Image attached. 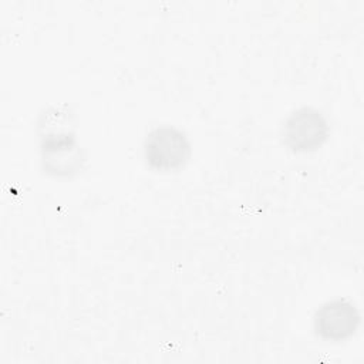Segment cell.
Returning <instances> with one entry per match:
<instances>
[{
  "label": "cell",
  "instance_id": "cell-1",
  "mask_svg": "<svg viewBox=\"0 0 364 364\" xmlns=\"http://www.w3.org/2000/svg\"><path fill=\"white\" fill-rule=\"evenodd\" d=\"M71 114L63 108H48L41 114L40 156L43 169L53 176H71L81 171L82 148L71 131Z\"/></svg>",
  "mask_w": 364,
  "mask_h": 364
},
{
  "label": "cell",
  "instance_id": "cell-2",
  "mask_svg": "<svg viewBox=\"0 0 364 364\" xmlns=\"http://www.w3.org/2000/svg\"><path fill=\"white\" fill-rule=\"evenodd\" d=\"M142 155L154 171H178L191 158V142L182 129L173 125H158L145 135Z\"/></svg>",
  "mask_w": 364,
  "mask_h": 364
},
{
  "label": "cell",
  "instance_id": "cell-3",
  "mask_svg": "<svg viewBox=\"0 0 364 364\" xmlns=\"http://www.w3.org/2000/svg\"><path fill=\"white\" fill-rule=\"evenodd\" d=\"M327 118L314 107H299L284 119L282 127L283 142L293 152H311L328 138Z\"/></svg>",
  "mask_w": 364,
  "mask_h": 364
},
{
  "label": "cell",
  "instance_id": "cell-4",
  "mask_svg": "<svg viewBox=\"0 0 364 364\" xmlns=\"http://www.w3.org/2000/svg\"><path fill=\"white\" fill-rule=\"evenodd\" d=\"M357 306L346 299H333L323 303L314 313L316 334L326 341H344L354 336L360 326Z\"/></svg>",
  "mask_w": 364,
  "mask_h": 364
}]
</instances>
